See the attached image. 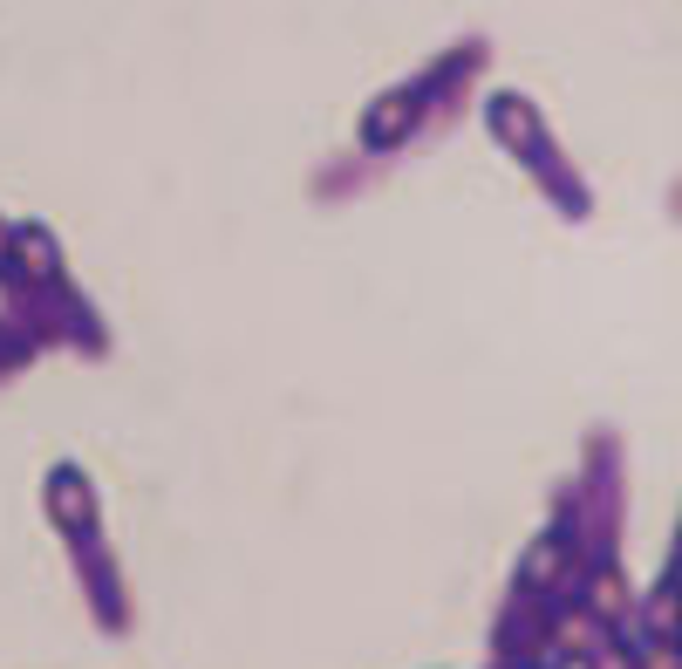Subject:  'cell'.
<instances>
[{"label": "cell", "mask_w": 682, "mask_h": 669, "mask_svg": "<svg viewBox=\"0 0 682 669\" xmlns=\"http://www.w3.org/2000/svg\"><path fill=\"white\" fill-rule=\"evenodd\" d=\"M403 117H410V103H403V96H389V103L376 110V123H369V144H389V137L403 130Z\"/></svg>", "instance_id": "obj_2"}, {"label": "cell", "mask_w": 682, "mask_h": 669, "mask_svg": "<svg viewBox=\"0 0 682 669\" xmlns=\"http://www.w3.org/2000/svg\"><path fill=\"white\" fill-rule=\"evenodd\" d=\"M14 253H21L35 274H55V246H48L41 233H21V239H14Z\"/></svg>", "instance_id": "obj_3"}, {"label": "cell", "mask_w": 682, "mask_h": 669, "mask_svg": "<svg viewBox=\"0 0 682 669\" xmlns=\"http://www.w3.org/2000/svg\"><path fill=\"white\" fill-rule=\"evenodd\" d=\"M55 519H62V526H89V492H82L76 472L55 478Z\"/></svg>", "instance_id": "obj_1"}, {"label": "cell", "mask_w": 682, "mask_h": 669, "mask_svg": "<svg viewBox=\"0 0 682 669\" xmlns=\"http://www.w3.org/2000/svg\"><path fill=\"white\" fill-rule=\"evenodd\" d=\"M553 574H560V547L546 540V547H532V560H526V581L539 588V581H553Z\"/></svg>", "instance_id": "obj_4"}]
</instances>
